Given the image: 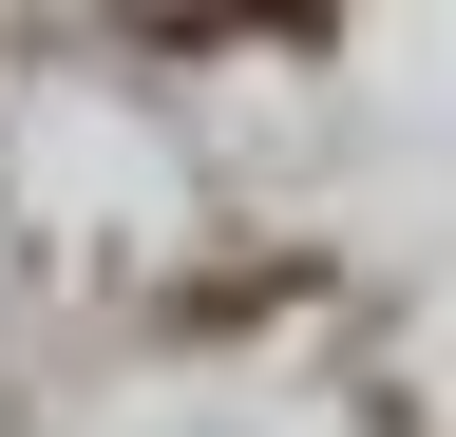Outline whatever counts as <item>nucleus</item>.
Segmentation results:
<instances>
[{"instance_id":"1","label":"nucleus","mask_w":456,"mask_h":437,"mask_svg":"<svg viewBox=\"0 0 456 437\" xmlns=\"http://www.w3.org/2000/svg\"><path fill=\"white\" fill-rule=\"evenodd\" d=\"M152 38H228V20H285V0H134Z\"/></svg>"}]
</instances>
